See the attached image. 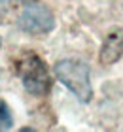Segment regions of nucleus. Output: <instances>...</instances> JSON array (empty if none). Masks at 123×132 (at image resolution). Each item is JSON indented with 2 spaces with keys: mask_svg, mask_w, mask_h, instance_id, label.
Returning <instances> with one entry per match:
<instances>
[{
  "mask_svg": "<svg viewBox=\"0 0 123 132\" xmlns=\"http://www.w3.org/2000/svg\"><path fill=\"white\" fill-rule=\"evenodd\" d=\"M55 76L63 85L76 94L82 102H89L93 96V87L89 79V66L83 61L63 59L55 64Z\"/></svg>",
  "mask_w": 123,
  "mask_h": 132,
  "instance_id": "1",
  "label": "nucleus"
},
{
  "mask_svg": "<svg viewBox=\"0 0 123 132\" xmlns=\"http://www.w3.org/2000/svg\"><path fill=\"white\" fill-rule=\"evenodd\" d=\"M17 74L21 76V81L25 89L30 94L36 96H44L51 89V79H49V72L46 68L44 61L38 55H25L19 62H17Z\"/></svg>",
  "mask_w": 123,
  "mask_h": 132,
  "instance_id": "2",
  "label": "nucleus"
},
{
  "mask_svg": "<svg viewBox=\"0 0 123 132\" xmlns=\"http://www.w3.org/2000/svg\"><path fill=\"white\" fill-rule=\"evenodd\" d=\"M19 27L27 34L42 36L55 28V17L44 4H28L19 15Z\"/></svg>",
  "mask_w": 123,
  "mask_h": 132,
  "instance_id": "3",
  "label": "nucleus"
},
{
  "mask_svg": "<svg viewBox=\"0 0 123 132\" xmlns=\"http://www.w3.org/2000/svg\"><path fill=\"white\" fill-rule=\"evenodd\" d=\"M121 55H123V28H118V30H112L108 34V38L104 40L100 53H98V61L110 66L115 61H119Z\"/></svg>",
  "mask_w": 123,
  "mask_h": 132,
  "instance_id": "4",
  "label": "nucleus"
},
{
  "mask_svg": "<svg viewBox=\"0 0 123 132\" xmlns=\"http://www.w3.org/2000/svg\"><path fill=\"white\" fill-rule=\"evenodd\" d=\"M11 125H13V119H11L10 108L4 100H0V130H10Z\"/></svg>",
  "mask_w": 123,
  "mask_h": 132,
  "instance_id": "5",
  "label": "nucleus"
},
{
  "mask_svg": "<svg viewBox=\"0 0 123 132\" xmlns=\"http://www.w3.org/2000/svg\"><path fill=\"white\" fill-rule=\"evenodd\" d=\"M0 45H2V40H0Z\"/></svg>",
  "mask_w": 123,
  "mask_h": 132,
  "instance_id": "6",
  "label": "nucleus"
}]
</instances>
